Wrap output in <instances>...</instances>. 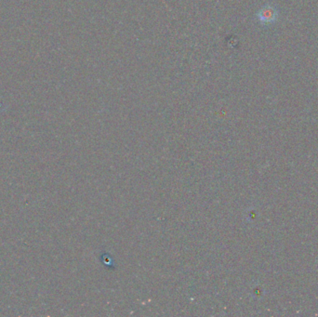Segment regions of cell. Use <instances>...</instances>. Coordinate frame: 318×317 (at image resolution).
Segmentation results:
<instances>
[{"label":"cell","mask_w":318,"mask_h":317,"mask_svg":"<svg viewBox=\"0 0 318 317\" xmlns=\"http://www.w3.org/2000/svg\"><path fill=\"white\" fill-rule=\"evenodd\" d=\"M279 17V11L272 5H265L260 9L257 13L259 22L263 25H270L274 23Z\"/></svg>","instance_id":"obj_1"}]
</instances>
